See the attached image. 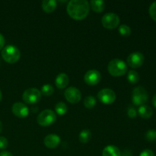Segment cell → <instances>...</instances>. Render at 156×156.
I'll return each mask as SVG.
<instances>
[{
    "instance_id": "cell-12",
    "label": "cell",
    "mask_w": 156,
    "mask_h": 156,
    "mask_svg": "<svg viewBox=\"0 0 156 156\" xmlns=\"http://www.w3.org/2000/svg\"><path fill=\"white\" fill-rule=\"evenodd\" d=\"M14 115L19 118H25L29 114V109L27 105L21 102H15L12 108Z\"/></svg>"
},
{
    "instance_id": "cell-21",
    "label": "cell",
    "mask_w": 156,
    "mask_h": 156,
    "mask_svg": "<svg viewBox=\"0 0 156 156\" xmlns=\"http://www.w3.org/2000/svg\"><path fill=\"white\" fill-rule=\"evenodd\" d=\"M127 80L130 84H136L140 81V75L135 70H130L127 74Z\"/></svg>"
},
{
    "instance_id": "cell-33",
    "label": "cell",
    "mask_w": 156,
    "mask_h": 156,
    "mask_svg": "<svg viewBox=\"0 0 156 156\" xmlns=\"http://www.w3.org/2000/svg\"><path fill=\"white\" fill-rule=\"evenodd\" d=\"M152 105H153V106L155 107V108H156V94L153 96V98H152Z\"/></svg>"
},
{
    "instance_id": "cell-15",
    "label": "cell",
    "mask_w": 156,
    "mask_h": 156,
    "mask_svg": "<svg viewBox=\"0 0 156 156\" xmlns=\"http://www.w3.org/2000/svg\"><path fill=\"white\" fill-rule=\"evenodd\" d=\"M57 2L55 0H44L42 2L41 7L46 13H52L55 11Z\"/></svg>"
},
{
    "instance_id": "cell-23",
    "label": "cell",
    "mask_w": 156,
    "mask_h": 156,
    "mask_svg": "<svg viewBox=\"0 0 156 156\" xmlns=\"http://www.w3.org/2000/svg\"><path fill=\"white\" fill-rule=\"evenodd\" d=\"M54 88L50 84H45L42 86L41 90V93L44 96H51L53 94Z\"/></svg>"
},
{
    "instance_id": "cell-18",
    "label": "cell",
    "mask_w": 156,
    "mask_h": 156,
    "mask_svg": "<svg viewBox=\"0 0 156 156\" xmlns=\"http://www.w3.org/2000/svg\"><path fill=\"white\" fill-rule=\"evenodd\" d=\"M90 5L91 9L97 13H101L105 9V2L101 0H92L90 2Z\"/></svg>"
},
{
    "instance_id": "cell-8",
    "label": "cell",
    "mask_w": 156,
    "mask_h": 156,
    "mask_svg": "<svg viewBox=\"0 0 156 156\" xmlns=\"http://www.w3.org/2000/svg\"><path fill=\"white\" fill-rule=\"evenodd\" d=\"M98 98L104 105H111L116 100V94L112 89L104 88L98 93Z\"/></svg>"
},
{
    "instance_id": "cell-9",
    "label": "cell",
    "mask_w": 156,
    "mask_h": 156,
    "mask_svg": "<svg viewBox=\"0 0 156 156\" xmlns=\"http://www.w3.org/2000/svg\"><path fill=\"white\" fill-rule=\"evenodd\" d=\"M145 57L143 53L140 52H135L129 55L126 59L128 66L133 69L140 68L144 63Z\"/></svg>"
},
{
    "instance_id": "cell-4",
    "label": "cell",
    "mask_w": 156,
    "mask_h": 156,
    "mask_svg": "<svg viewBox=\"0 0 156 156\" xmlns=\"http://www.w3.org/2000/svg\"><path fill=\"white\" fill-rule=\"evenodd\" d=\"M56 120V114L52 110L47 109L39 114L37 118V123L41 126H48Z\"/></svg>"
},
{
    "instance_id": "cell-19",
    "label": "cell",
    "mask_w": 156,
    "mask_h": 156,
    "mask_svg": "<svg viewBox=\"0 0 156 156\" xmlns=\"http://www.w3.org/2000/svg\"><path fill=\"white\" fill-rule=\"evenodd\" d=\"M91 137V133L89 129H84L79 134V141L82 143H87L90 141Z\"/></svg>"
},
{
    "instance_id": "cell-25",
    "label": "cell",
    "mask_w": 156,
    "mask_h": 156,
    "mask_svg": "<svg viewBox=\"0 0 156 156\" xmlns=\"http://www.w3.org/2000/svg\"><path fill=\"white\" fill-rule=\"evenodd\" d=\"M149 15L152 18V20L156 21V2H154L153 3L151 4V5L149 6Z\"/></svg>"
},
{
    "instance_id": "cell-32",
    "label": "cell",
    "mask_w": 156,
    "mask_h": 156,
    "mask_svg": "<svg viewBox=\"0 0 156 156\" xmlns=\"http://www.w3.org/2000/svg\"><path fill=\"white\" fill-rule=\"evenodd\" d=\"M121 156H132V152L129 150H125L123 154H121Z\"/></svg>"
},
{
    "instance_id": "cell-1",
    "label": "cell",
    "mask_w": 156,
    "mask_h": 156,
    "mask_svg": "<svg viewBox=\"0 0 156 156\" xmlns=\"http://www.w3.org/2000/svg\"><path fill=\"white\" fill-rule=\"evenodd\" d=\"M90 6L86 0H72L67 5V12L73 19L83 20L88 16Z\"/></svg>"
},
{
    "instance_id": "cell-7",
    "label": "cell",
    "mask_w": 156,
    "mask_h": 156,
    "mask_svg": "<svg viewBox=\"0 0 156 156\" xmlns=\"http://www.w3.org/2000/svg\"><path fill=\"white\" fill-rule=\"evenodd\" d=\"M101 24L105 28L112 30V29L118 27L119 24H120V18L117 14L109 12V13L105 14L102 17Z\"/></svg>"
},
{
    "instance_id": "cell-28",
    "label": "cell",
    "mask_w": 156,
    "mask_h": 156,
    "mask_svg": "<svg viewBox=\"0 0 156 156\" xmlns=\"http://www.w3.org/2000/svg\"><path fill=\"white\" fill-rule=\"evenodd\" d=\"M9 146L8 140L4 136H0V149H5Z\"/></svg>"
},
{
    "instance_id": "cell-24",
    "label": "cell",
    "mask_w": 156,
    "mask_h": 156,
    "mask_svg": "<svg viewBox=\"0 0 156 156\" xmlns=\"http://www.w3.org/2000/svg\"><path fill=\"white\" fill-rule=\"evenodd\" d=\"M96 105V99L93 96H88L84 100V106L88 109H91Z\"/></svg>"
},
{
    "instance_id": "cell-16",
    "label": "cell",
    "mask_w": 156,
    "mask_h": 156,
    "mask_svg": "<svg viewBox=\"0 0 156 156\" xmlns=\"http://www.w3.org/2000/svg\"><path fill=\"white\" fill-rule=\"evenodd\" d=\"M102 156H121V152L117 146L109 145L104 149Z\"/></svg>"
},
{
    "instance_id": "cell-6",
    "label": "cell",
    "mask_w": 156,
    "mask_h": 156,
    "mask_svg": "<svg viewBox=\"0 0 156 156\" xmlns=\"http://www.w3.org/2000/svg\"><path fill=\"white\" fill-rule=\"evenodd\" d=\"M22 99L26 104L35 105L41 99V91L35 88H30L25 90L22 94Z\"/></svg>"
},
{
    "instance_id": "cell-13",
    "label": "cell",
    "mask_w": 156,
    "mask_h": 156,
    "mask_svg": "<svg viewBox=\"0 0 156 156\" xmlns=\"http://www.w3.org/2000/svg\"><path fill=\"white\" fill-rule=\"evenodd\" d=\"M60 137L56 134H49L46 136L44 140L45 146L48 149H55L60 143Z\"/></svg>"
},
{
    "instance_id": "cell-11",
    "label": "cell",
    "mask_w": 156,
    "mask_h": 156,
    "mask_svg": "<svg viewBox=\"0 0 156 156\" xmlns=\"http://www.w3.org/2000/svg\"><path fill=\"white\" fill-rule=\"evenodd\" d=\"M101 79V75L100 72L96 69L88 70L84 76V81L85 83L91 86H94L98 84Z\"/></svg>"
},
{
    "instance_id": "cell-5",
    "label": "cell",
    "mask_w": 156,
    "mask_h": 156,
    "mask_svg": "<svg viewBox=\"0 0 156 156\" xmlns=\"http://www.w3.org/2000/svg\"><path fill=\"white\" fill-rule=\"evenodd\" d=\"M149 95L143 87L139 86L134 88L132 91V101L137 106H142L147 102Z\"/></svg>"
},
{
    "instance_id": "cell-35",
    "label": "cell",
    "mask_w": 156,
    "mask_h": 156,
    "mask_svg": "<svg viewBox=\"0 0 156 156\" xmlns=\"http://www.w3.org/2000/svg\"><path fill=\"white\" fill-rule=\"evenodd\" d=\"M2 91L1 90H0V101H2Z\"/></svg>"
},
{
    "instance_id": "cell-14",
    "label": "cell",
    "mask_w": 156,
    "mask_h": 156,
    "mask_svg": "<svg viewBox=\"0 0 156 156\" xmlns=\"http://www.w3.org/2000/svg\"><path fill=\"white\" fill-rule=\"evenodd\" d=\"M69 79L66 73H59L55 80V84L59 89L65 88L69 85Z\"/></svg>"
},
{
    "instance_id": "cell-30",
    "label": "cell",
    "mask_w": 156,
    "mask_h": 156,
    "mask_svg": "<svg viewBox=\"0 0 156 156\" xmlns=\"http://www.w3.org/2000/svg\"><path fill=\"white\" fill-rule=\"evenodd\" d=\"M5 45V38L2 34H0V50L3 48Z\"/></svg>"
},
{
    "instance_id": "cell-17",
    "label": "cell",
    "mask_w": 156,
    "mask_h": 156,
    "mask_svg": "<svg viewBox=\"0 0 156 156\" xmlns=\"http://www.w3.org/2000/svg\"><path fill=\"white\" fill-rule=\"evenodd\" d=\"M138 114L142 118L149 119L153 114V111L149 106L146 105H143L142 106H140L138 110Z\"/></svg>"
},
{
    "instance_id": "cell-29",
    "label": "cell",
    "mask_w": 156,
    "mask_h": 156,
    "mask_svg": "<svg viewBox=\"0 0 156 156\" xmlns=\"http://www.w3.org/2000/svg\"><path fill=\"white\" fill-rule=\"evenodd\" d=\"M140 156H155V154L150 149H145L140 153Z\"/></svg>"
},
{
    "instance_id": "cell-10",
    "label": "cell",
    "mask_w": 156,
    "mask_h": 156,
    "mask_svg": "<svg viewBox=\"0 0 156 156\" xmlns=\"http://www.w3.org/2000/svg\"><path fill=\"white\" fill-rule=\"evenodd\" d=\"M64 96L67 101L69 102L70 104L79 103L82 98L81 91L75 87H69L66 88L64 92Z\"/></svg>"
},
{
    "instance_id": "cell-20",
    "label": "cell",
    "mask_w": 156,
    "mask_h": 156,
    "mask_svg": "<svg viewBox=\"0 0 156 156\" xmlns=\"http://www.w3.org/2000/svg\"><path fill=\"white\" fill-rule=\"evenodd\" d=\"M67 110H68L67 105L62 101L59 102L55 106V111H56V114L59 116H63L64 114H66Z\"/></svg>"
},
{
    "instance_id": "cell-2",
    "label": "cell",
    "mask_w": 156,
    "mask_h": 156,
    "mask_svg": "<svg viewBox=\"0 0 156 156\" xmlns=\"http://www.w3.org/2000/svg\"><path fill=\"white\" fill-rule=\"evenodd\" d=\"M108 73L114 77L124 76L127 72L126 63L122 59H114L110 61L108 65Z\"/></svg>"
},
{
    "instance_id": "cell-26",
    "label": "cell",
    "mask_w": 156,
    "mask_h": 156,
    "mask_svg": "<svg viewBox=\"0 0 156 156\" xmlns=\"http://www.w3.org/2000/svg\"><path fill=\"white\" fill-rule=\"evenodd\" d=\"M146 139L149 142H153L156 140V130L150 129L146 133Z\"/></svg>"
},
{
    "instance_id": "cell-31",
    "label": "cell",
    "mask_w": 156,
    "mask_h": 156,
    "mask_svg": "<svg viewBox=\"0 0 156 156\" xmlns=\"http://www.w3.org/2000/svg\"><path fill=\"white\" fill-rule=\"evenodd\" d=\"M0 156H13V155L7 151H3V152H0Z\"/></svg>"
},
{
    "instance_id": "cell-27",
    "label": "cell",
    "mask_w": 156,
    "mask_h": 156,
    "mask_svg": "<svg viewBox=\"0 0 156 156\" xmlns=\"http://www.w3.org/2000/svg\"><path fill=\"white\" fill-rule=\"evenodd\" d=\"M127 115L129 118H135L137 116V111L133 107H129L127 110Z\"/></svg>"
},
{
    "instance_id": "cell-22",
    "label": "cell",
    "mask_w": 156,
    "mask_h": 156,
    "mask_svg": "<svg viewBox=\"0 0 156 156\" xmlns=\"http://www.w3.org/2000/svg\"><path fill=\"white\" fill-rule=\"evenodd\" d=\"M118 32L123 37H127L131 34V28L126 24H121L118 28Z\"/></svg>"
},
{
    "instance_id": "cell-34",
    "label": "cell",
    "mask_w": 156,
    "mask_h": 156,
    "mask_svg": "<svg viewBox=\"0 0 156 156\" xmlns=\"http://www.w3.org/2000/svg\"><path fill=\"white\" fill-rule=\"evenodd\" d=\"M2 123L0 121V133L2 132Z\"/></svg>"
},
{
    "instance_id": "cell-3",
    "label": "cell",
    "mask_w": 156,
    "mask_h": 156,
    "mask_svg": "<svg viewBox=\"0 0 156 156\" xmlns=\"http://www.w3.org/2000/svg\"><path fill=\"white\" fill-rule=\"evenodd\" d=\"M2 56L6 62L12 64L19 60L21 53L17 47L14 45H9L6 46L2 50Z\"/></svg>"
}]
</instances>
